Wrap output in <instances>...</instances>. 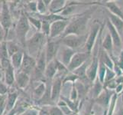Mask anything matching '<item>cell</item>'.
Returning <instances> with one entry per match:
<instances>
[{"instance_id":"1","label":"cell","mask_w":123,"mask_h":115,"mask_svg":"<svg viewBox=\"0 0 123 115\" xmlns=\"http://www.w3.org/2000/svg\"><path fill=\"white\" fill-rule=\"evenodd\" d=\"M94 11H95L94 8H89L87 11L83 12L80 15H74V18L71 21H70L68 26H67L66 31L63 33L62 37L67 36L68 35H85L88 23L90 22L91 16L93 12H94Z\"/></svg>"},{"instance_id":"2","label":"cell","mask_w":123,"mask_h":115,"mask_svg":"<svg viewBox=\"0 0 123 115\" xmlns=\"http://www.w3.org/2000/svg\"><path fill=\"white\" fill-rule=\"evenodd\" d=\"M48 40V37L41 32H37L26 41L25 47L27 53L33 58H37L41 52L44 49Z\"/></svg>"},{"instance_id":"3","label":"cell","mask_w":123,"mask_h":115,"mask_svg":"<svg viewBox=\"0 0 123 115\" xmlns=\"http://www.w3.org/2000/svg\"><path fill=\"white\" fill-rule=\"evenodd\" d=\"M102 28H103V26H102L99 21L98 20L93 21V22L90 27V32H89V34L87 35L86 41L83 48V52L92 54V52L96 45V42L97 41V38L99 37Z\"/></svg>"},{"instance_id":"4","label":"cell","mask_w":123,"mask_h":115,"mask_svg":"<svg viewBox=\"0 0 123 115\" xmlns=\"http://www.w3.org/2000/svg\"><path fill=\"white\" fill-rule=\"evenodd\" d=\"M87 36L86 35H68L67 36L61 38V45L63 46H67L77 52L78 50L84 48L86 44Z\"/></svg>"},{"instance_id":"5","label":"cell","mask_w":123,"mask_h":115,"mask_svg":"<svg viewBox=\"0 0 123 115\" xmlns=\"http://www.w3.org/2000/svg\"><path fill=\"white\" fill-rule=\"evenodd\" d=\"M30 30V23L28 22V16L22 13L17 22L15 27V35L17 39L22 45L26 44V35Z\"/></svg>"},{"instance_id":"6","label":"cell","mask_w":123,"mask_h":115,"mask_svg":"<svg viewBox=\"0 0 123 115\" xmlns=\"http://www.w3.org/2000/svg\"><path fill=\"white\" fill-rule=\"evenodd\" d=\"M61 38L58 40L48 38V42H47V45L44 48L47 63L53 61L57 58L59 50L61 48Z\"/></svg>"},{"instance_id":"7","label":"cell","mask_w":123,"mask_h":115,"mask_svg":"<svg viewBox=\"0 0 123 115\" xmlns=\"http://www.w3.org/2000/svg\"><path fill=\"white\" fill-rule=\"evenodd\" d=\"M66 74H57L55 78L52 80L51 84V100L53 104L57 103L60 101L62 88H63V81Z\"/></svg>"},{"instance_id":"8","label":"cell","mask_w":123,"mask_h":115,"mask_svg":"<svg viewBox=\"0 0 123 115\" xmlns=\"http://www.w3.org/2000/svg\"><path fill=\"white\" fill-rule=\"evenodd\" d=\"M69 23H70V19L60 20L53 22L50 25V35L48 38L55 39V38H58L59 37L61 38L62 35H63V33L65 32Z\"/></svg>"},{"instance_id":"9","label":"cell","mask_w":123,"mask_h":115,"mask_svg":"<svg viewBox=\"0 0 123 115\" xmlns=\"http://www.w3.org/2000/svg\"><path fill=\"white\" fill-rule=\"evenodd\" d=\"M91 54L85 52H77L72 58L71 61L69 64L67 69L70 72H73L76 69H77L84 63H86L87 61L90 60Z\"/></svg>"},{"instance_id":"10","label":"cell","mask_w":123,"mask_h":115,"mask_svg":"<svg viewBox=\"0 0 123 115\" xmlns=\"http://www.w3.org/2000/svg\"><path fill=\"white\" fill-rule=\"evenodd\" d=\"M106 27L109 31L108 32L110 34L112 39L113 45H114V54L117 53L118 54H120L123 46L121 35H119V33L118 32L116 28L112 25V23L110 22V21L108 19H106Z\"/></svg>"},{"instance_id":"11","label":"cell","mask_w":123,"mask_h":115,"mask_svg":"<svg viewBox=\"0 0 123 115\" xmlns=\"http://www.w3.org/2000/svg\"><path fill=\"white\" fill-rule=\"evenodd\" d=\"M36 58H33L30 54H28L27 52H24V57L22 66H21L19 71H22L30 75L32 74V72L35 70L36 67Z\"/></svg>"},{"instance_id":"12","label":"cell","mask_w":123,"mask_h":115,"mask_svg":"<svg viewBox=\"0 0 123 115\" xmlns=\"http://www.w3.org/2000/svg\"><path fill=\"white\" fill-rule=\"evenodd\" d=\"M77 52V51L72 49L70 48H68L67 46L62 47V48L59 50V52L57 54V59H58L61 62H62L67 68L68 67L69 64L71 61L72 58L74 57L75 53Z\"/></svg>"},{"instance_id":"13","label":"cell","mask_w":123,"mask_h":115,"mask_svg":"<svg viewBox=\"0 0 123 115\" xmlns=\"http://www.w3.org/2000/svg\"><path fill=\"white\" fill-rule=\"evenodd\" d=\"M0 16H1L2 26L8 32V31L10 29L12 25V15L10 13L9 8H8L6 2H2V12L0 13Z\"/></svg>"},{"instance_id":"14","label":"cell","mask_w":123,"mask_h":115,"mask_svg":"<svg viewBox=\"0 0 123 115\" xmlns=\"http://www.w3.org/2000/svg\"><path fill=\"white\" fill-rule=\"evenodd\" d=\"M114 93H115V91H110L109 89L104 88L103 92L100 94L98 97H96L95 99V103L99 105L103 108H105V110H107L110 100H111V97Z\"/></svg>"},{"instance_id":"15","label":"cell","mask_w":123,"mask_h":115,"mask_svg":"<svg viewBox=\"0 0 123 115\" xmlns=\"http://www.w3.org/2000/svg\"><path fill=\"white\" fill-rule=\"evenodd\" d=\"M67 4L66 0H51V3L48 8L50 14H61Z\"/></svg>"},{"instance_id":"16","label":"cell","mask_w":123,"mask_h":115,"mask_svg":"<svg viewBox=\"0 0 123 115\" xmlns=\"http://www.w3.org/2000/svg\"><path fill=\"white\" fill-rule=\"evenodd\" d=\"M102 5H103L106 8V10H108L109 12L119 17L120 19L123 20V11L116 1H106Z\"/></svg>"},{"instance_id":"17","label":"cell","mask_w":123,"mask_h":115,"mask_svg":"<svg viewBox=\"0 0 123 115\" xmlns=\"http://www.w3.org/2000/svg\"><path fill=\"white\" fill-rule=\"evenodd\" d=\"M105 12H106L107 19L110 21V22L112 23L113 26L116 28L118 32L119 33V35H122L123 34V20L120 19L119 17L112 14L108 10H105Z\"/></svg>"},{"instance_id":"18","label":"cell","mask_w":123,"mask_h":115,"mask_svg":"<svg viewBox=\"0 0 123 115\" xmlns=\"http://www.w3.org/2000/svg\"><path fill=\"white\" fill-rule=\"evenodd\" d=\"M30 75L22 71H18L15 74V83L19 88L25 89L30 82Z\"/></svg>"},{"instance_id":"19","label":"cell","mask_w":123,"mask_h":115,"mask_svg":"<svg viewBox=\"0 0 123 115\" xmlns=\"http://www.w3.org/2000/svg\"><path fill=\"white\" fill-rule=\"evenodd\" d=\"M102 48L112 57V59L115 58V55H114L113 42H112L111 35H110V34L109 32H107L106 35H105V38L102 40Z\"/></svg>"},{"instance_id":"20","label":"cell","mask_w":123,"mask_h":115,"mask_svg":"<svg viewBox=\"0 0 123 115\" xmlns=\"http://www.w3.org/2000/svg\"><path fill=\"white\" fill-rule=\"evenodd\" d=\"M15 68L12 65L8 66L7 68L4 69V82H5L7 86L11 87L15 82Z\"/></svg>"},{"instance_id":"21","label":"cell","mask_w":123,"mask_h":115,"mask_svg":"<svg viewBox=\"0 0 123 115\" xmlns=\"http://www.w3.org/2000/svg\"><path fill=\"white\" fill-rule=\"evenodd\" d=\"M57 74V69L55 60L47 64L45 71H44V78L48 81H52L55 76Z\"/></svg>"},{"instance_id":"22","label":"cell","mask_w":123,"mask_h":115,"mask_svg":"<svg viewBox=\"0 0 123 115\" xmlns=\"http://www.w3.org/2000/svg\"><path fill=\"white\" fill-rule=\"evenodd\" d=\"M18 97V94L17 91H12V92H8L7 95V98H6V112L10 111V110H13L15 108V104L17 102Z\"/></svg>"},{"instance_id":"23","label":"cell","mask_w":123,"mask_h":115,"mask_svg":"<svg viewBox=\"0 0 123 115\" xmlns=\"http://www.w3.org/2000/svg\"><path fill=\"white\" fill-rule=\"evenodd\" d=\"M99 58H100V60L105 64V65L107 67V68L113 70L114 68L113 59L103 48H102V45H101L100 52H99Z\"/></svg>"},{"instance_id":"24","label":"cell","mask_w":123,"mask_h":115,"mask_svg":"<svg viewBox=\"0 0 123 115\" xmlns=\"http://www.w3.org/2000/svg\"><path fill=\"white\" fill-rule=\"evenodd\" d=\"M24 57V52L22 51H19L17 53L14 54L10 57V61L12 65L15 70H19L21 66H22V61Z\"/></svg>"},{"instance_id":"25","label":"cell","mask_w":123,"mask_h":115,"mask_svg":"<svg viewBox=\"0 0 123 115\" xmlns=\"http://www.w3.org/2000/svg\"><path fill=\"white\" fill-rule=\"evenodd\" d=\"M103 89H104L103 84L102 83L98 78H96L95 81L92 84L91 95H92V98L95 100L96 97H98L100 94L103 92Z\"/></svg>"},{"instance_id":"26","label":"cell","mask_w":123,"mask_h":115,"mask_svg":"<svg viewBox=\"0 0 123 115\" xmlns=\"http://www.w3.org/2000/svg\"><path fill=\"white\" fill-rule=\"evenodd\" d=\"M47 90V84L44 82H41L38 85H37V87L34 89L33 91V97L36 101H40L46 92Z\"/></svg>"},{"instance_id":"27","label":"cell","mask_w":123,"mask_h":115,"mask_svg":"<svg viewBox=\"0 0 123 115\" xmlns=\"http://www.w3.org/2000/svg\"><path fill=\"white\" fill-rule=\"evenodd\" d=\"M61 99L65 102L72 111L74 113H77V110L79 109V105H80V100L77 101H73L69 97H67L64 96H61Z\"/></svg>"},{"instance_id":"28","label":"cell","mask_w":123,"mask_h":115,"mask_svg":"<svg viewBox=\"0 0 123 115\" xmlns=\"http://www.w3.org/2000/svg\"><path fill=\"white\" fill-rule=\"evenodd\" d=\"M6 47H7L8 53V55H9V57H11L12 55H13L14 54L17 53L20 51L19 46L13 41H7Z\"/></svg>"},{"instance_id":"29","label":"cell","mask_w":123,"mask_h":115,"mask_svg":"<svg viewBox=\"0 0 123 115\" xmlns=\"http://www.w3.org/2000/svg\"><path fill=\"white\" fill-rule=\"evenodd\" d=\"M28 22L30 23V25H31L33 27H35L37 29V32H41L42 22L39 18L34 17L32 15L31 16L28 15Z\"/></svg>"},{"instance_id":"30","label":"cell","mask_w":123,"mask_h":115,"mask_svg":"<svg viewBox=\"0 0 123 115\" xmlns=\"http://www.w3.org/2000/svg\"><path fill=\"white\" fill-rule=\"evenodd\" d=\"M37 12L39 15H47V12H48V8L46 6L44 2V0H38L37 1Z\"/></svg>"},{"instance_id":"31","label":"cell","mask_w":123,"mask_h":115,"mask_svg":"<svg viewBox=\"0 0 123 115\" xmlns=\"http://www.w3.org/2000/svg\"><path fill=\"white\" fill-rule=\"evenodd\" d=\"M57 106H58V107L61 108L63 114L64 115H71L73 113H74L70 109V108L67 105L65 102L61 99H60V101L57 103Z\"/></svg>"},{"instance_id":"32","label":"cell","mask_w":123,"mask_h":115,"mask_svg":"<svg viewBox=\"0 0 123 115\" xmlns=\"http://www.w3.org/2000/svg\"><path fill=\"white\" fill-rule=\"evenodd\" d=\"M42 24H41V32L42 33H44L45 35L49 37L50 35V24L46 20H41Z\"/></svg>"},{"instance_id":"33","label":"cell","mask_w":123,"mask_h":115,"mask_svg":"<svg viewBox=\"0 0 123 115\" xmlns=\"http://www.w3.org/2000/svg\"><path fill=\"white\" fill-rule=\"evenodd\" d=\"M116 78V74L115 73V71L112 69L107 68L106 72H105V81L104 83H106L108 81H110L114 80Z\"/></svg>"},{"instance_id":"34","label":"cell","mask_w":123,"mask_h":115,"mask_svg":"<svg viewBox=\"0 0 123 115\" xmlns=\"http://www.w3.org/2000/svg\"><path fill=\"white\" fill-rule=\"evenodd\" d=\"M69 98L71 101H79V95H78L77 90V88H76L74 84H73V85H72V87H71V90H70V92Z\"/></svg>"},{"instance_id":"35","label":"cell","mask_w":123,"mask_h":115,"mask_svg":"<svg viewBox=\"0 0 123 115\" xmlns=\"http://www.w3.org/2000/svg\"><path fill=\"white\" fill-rule=\"evenodd\" d=\"M117 84H117L116 81V78L114 79V80L110 81H108L106 83H104L103 84L105 88H107V89H109V90L113 91H115L116 88L117 87Z\"/></svg>"},{"instance_id":"36","label":"cell","mask_w":123,"mask_h":115,"mask_svg":"<svg viewBox=\"0 0 123 115\" xmlns=\"http://www.w3.org/2000/svg\"><path fill=\"white\" fill-rule=\"evenodd\" d=\"M50 115H64L62 110L58 106H50Z\"/></svg>"},{"instance_id":"37","label":"cell","mask_w":123,"mask_h":115,"mask_svg":"<svg viewBox=\"0 0 123 115\" xmlns=\"http://www.w3.org/2000/svg\"><path fill=\"white\" fill-rule=\"evenodd\" d=\"M8 86H7V84L5 82H3L2 80L0 81V95H6L7 93H8Z\"/></svg>"},{"instance_id":"38","label":"cell","mask_w":123,"mask_h":115,"mask_svg":"<svg viewBox=\"0 0 123 115\" xmlns=\"http://www.w3.org/2000/svg\"><path fill=\"white\" fill-rule=\"evenodd\" d=\"M6 36H7V32L6 31V29L2 26V25L0 24V44L2 43L4 41H6Z\"/></svg>"},{"instance_id":"39","label":"cell","mask_w":123,"mask_h":115,"mask_svg":"<svg viewBox=\"0 0 123 115\" xmlns=\"http://www.w3.org/2000/svg\"><path fill=\"white\" fill-rule=\"evenodd\" d=\"M50 106H43L38 110L37 115H50Z\"/></svg>"},{"instance_id":"40","label":"cell","mask_w":123,"mask_h":115,"mask_svg":"<svg viewBox=\"0 0 123 115\" xmlns=\"http://www.w3.org/2000/svg\"><path fill=\"white\" fill-rule=\"evenodd\" d=\"M28 8L32 12H37V1L29 2V3H28Z\"/></svg>"},{"instance_id":"41","label":"cell","mask_w":123,"mask_h":115,"mask_svg":"<svg viewBox=\"0 0 123 115\" xmlns=\"http://www.w3.org/2000/svg\"><path fill=\"white\" fill-rule=\"evenodd\" d=\"M37 113H38V111L35 109H28L25 110V112L18 115H37Z\"/></svg>"},{"instance_id":"42","label":"cell","mask_w":123,"mask_h":115,"mask_svg":"<svg viewBox=\"0 0 123 115\" xmlns=\"http://www.w3.org/2000/svg\"><path fill=\"white\" fill-rule=\"evenodd\" d=\"M122 92H123V84H118L115 90V93L117 95L119 96Z\"/></svg>"},{"instance_id":"43","label":"cell","mask_w":123,"mask_h":115,"mask_svg":"<svg viewBox=\"0 0 123 115\" xmlns=\"http://www.w3.org/2000/svg\"><path fill=\"white\" fill-rule=\"evenodd\" d=\"M113 115H123V104H122L120 107H118V108L117 109V111L114 112Z\"/></svg>"},{"instance_id":"44","label":"cell","mask_w":123,"mask_h":115,"mask_svg":"<svg viewBox=\"0 0 123 115\" xmlns=\"http://www.w3.org/2000/svg\"><path fill=\"white\" fill-rule=\"evenodd\" d=\"M6 111V103H4L0 105V115H3V114Z\"/></svg>"},{"instance_id":"45","label":"cell","mask_w":123,"mask_h":115,"mask_svg":"<svg viewBox=\"0 0 123 115\" xmlns=\"http://www.w3.org/2000/svg\"><path fill=\"white\" fill-rule=\"evenodd\" d=\"M6 98H7V95H0V105L4 104V103H6Z\"/></svg>"},{"instance_id":"46","label":"cell","mask_w":123,"mask_h":115,"mask_svg":"<svg viewBox=\"0 0 123 115\" xmlns=\"http://www.w3.org/2000/svg\"><path fill=\"white\" fill-rule=\"evenodd\" d=\"M16 114H17V111H16V110L14 108L13 110H10V111L7 112L6 115H16Z\"/></svg>"},{"instance_id":"47","label":"cell","mask_w":123,"mask_h":115,"mask_svg":"<svg viewBox=\"0 0 123 115\" xmlns=\"http://www.w3.org/2000/svg\"><path fill=\"white\" fill-rule=\"evenodd\" d=\"M2 76H4V71L2 69H0V81H1Z\"/></svg>"},{"instance_id":"48","label":"cell","mask_w":123,"mask_h":115,"mask_svg":"<svg viewBox=\"0 0 123 115\" xmlns=\"http://www.w3.org/2000/svg\"><path fill=\"white\" fill-rule=\"evenodd\" d=\"M0 24H1V16H0Z\"/></svg>"},{"instance_id":"49","label":"cell","mask_w":123,"mask_h":115,"mask_svg":"<svg viewBox=\"0 0 123 115\" xmlns=\"http://www.w3.org/2000/svg\"><path fill=\"white\" fill-rule=\"evenodd\" d=\"M0 69H2V67H1V64H0Z\"/></svg>"}]
</instances>
